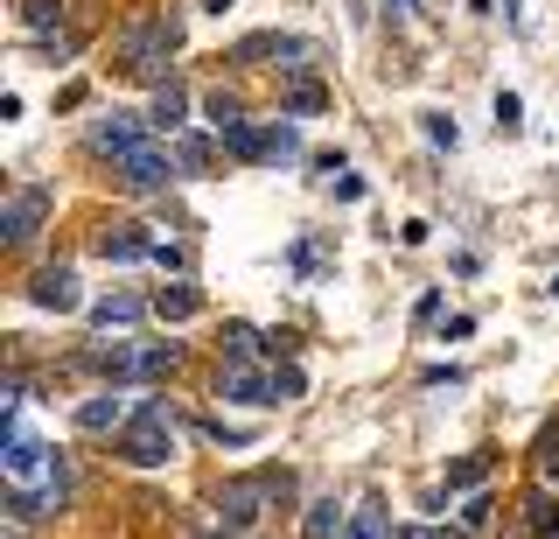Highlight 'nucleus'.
Listing matches in <instances>:
<instances>
[{"instance_id":"18","label":"nucleus","mask_w":559,"mask_h":539,"mask_svg":"<svg viewBox=\"0 0 559 539\" xmlns=\"http://www.w3.org/2000/svg\"><path fill=\"white\" fill-rule=\"evenodd\" d=\"M287 113H294V119H314V113H329V92H322L314 78H294V84H287Z\"/></svg>"},{"instance_id":"17","label":"nucleus","mask_w":559,"mask_h":539,"mask_svg":"<svg viewBox=\"0 0 559 539\" xmlns=\"http://www.w3.org/2000/svg\"><path fill=\"white\" fill-rule=\"evenodd\" d=\"M384 532H392V504H384V497H364L357 518L343 526V539H384Z\"/></svg>"},{"instance_id":"29","label":"nucleus","mask_w":559,"mask_h":539,"mask_svg":"<svg viewBox=\"0 0 559 539\" xmlns=\"http://www.w3.org/2000/svg\"><path fill=\"white\" fill-rule=\"evenodd\" d=\"M489 504H497L489 491H476V497L462 504V532H483V526H489Z\"/></svg>"},{"instance_id":"28","label":"nucleus","mask_w":559,"mask_h":539,"mask_svg":"<svg viewBox=\"0 0 559 539\" xmlns=\"http://www.w3.org/2000/svg\"><path fill=\"white\" fill-rule=\"evenodd\" d=\"M301 392H308L301 364H280V358H273V399H301Z\"/></svg>"},{"instance_id":"10","label":"nucleus","mask_w":559,"mask_h":539,"mask_svg":"<svg viewBox=\"0 0 559 539\" xmlns=\"http://www.w3.org/2000/svg\"><path fill=\"white\" fill-rule=\"evenodd\" d=\"M28 302L70 316V308H84V288H78V273H70V267H35L28 273Z\"/></svg>"},{"instance_id":"7","label":"nucleus","mask_w":559,"mask_h":539,"mask_svg":"<svg viewBox=\"0 0 559 539\" xmlns=\"http://www.w3.org/2000/svg\"><path fill=\"white\" fill-rule=\"evenodd\" d=\"M112 176L119 183H127V189H140V197H154V189H168L175 176H182V168H175V154L168 148H133V154H119V162H112Z\"/></svg>"},{"instance_id":"13","label":"nucleus","mask_w":559,"mask_h":539,"mask_svg":"<svg viewBox=\"0 0 559 539\" xmlns=\"http://www.w3.org/2000/svg\"><path fill=\"white\" fill-rule=\"evenodd\" d=\"M154 246H162V238H147V224H105L98 232V253L105 259H154Z\"/></svg>"},{"instance_id":"21","label":"nucleus","mask_w":559,"mask_h":539,"mask_svg":"<svg viewBox=\"0 0 559 539\" xmlns=\"http://www.w3.org/2000/svg\"><path fill=\"white\" fill-rule=\"evenodd\" d=\"M266 148H273V133H259V127H231V133H224V154H238V162H266Z\"/></svg>"},{"instance_id":"15","label":"nucleus","mask_w":559,"mask_h":539,"mask_svg":"<svg viewBox=\"0 0 559 539\" xmlns=\"http://www.w3.org/2000/svg\"><path fill=\"white\" fill-rule=\"evenodd\" d=\"M154 316H162V323H189V316H203V288H189V281L154 288Z\"/></svg>"},{"instance_id":"23","label":"nucleus","mask_w":559,"mask_h":539,"mask_svg":"<svg viewBox=\"0 0 559 539\" xmlns=\"http://www.w3.org/2000/svg\"><path fill=\"white\" fill-rule=\"evenodd\" d=\"M489 469H497V456H489V448H483V456H462V462H448V491H468V483H483Z\"/></svg>"},{"instance_id":"9","label":"nucleus","mask_w":559,"mask_h":539,"mask_svg":"<svg viewBox=\"0 0 559 539\" xmlns=\"http://www.w3.org/2000/svg\"><path fill=\"white\" fill-rule=\"evenodd\" d=\"M217 399H224V407H280V399H273V372H252V364H224V372H217Z\"/></svg>"},{"instance_id":"12","label":"nucleus","mask_w":559,"mask_h":539,"mask_svg":"<svg viewBox=\"0 0 559 539\" xmlns=\"http://www.w3.org/2000/svg\"><path fill=\"white\" fill-rule=\"evenodd\" d=\"M133 413H127V399L119 392H92V399H78V413H70V427L78 434H119Z\"/></svg>"},{"instance_id":"25","label":"nucleus","mask_w":559,"mask_h":539,"mask_svg":"<svg viewBox=\"0 0 559 539\" xmlns=\"http://www.w3.org/2000/svg\"><path fill=\"white\" fill-rule=\"evenodd\" d=\"M532 462H538V477L559 483V421H546V434H538V448H532Z\"/></svg>"},{"instance_id":"24","label":"nucleus","mask_w":559,"mask_h":539,"mask_svg":"<svg viewBox=\"0 0 559 539\" xmlns=\"http://www.w3.org/2000/svg\"><path fill=\"white\" fill-rule=\"evenodd\" d=\"M252 351H259V329L252 323H224V358H231V364H252Z\"/></svg>"},{"instance_id":"20","label":"nucleus","mask_w":559,"mask_h":539,"mask_svg":"<svg viewBox=\"0 0 559 539\" xmlns=\"http://www.w3.org/2000/svg\"><path fill=\"white\" fill-rule=\"evenodd\" d=\"M217 141H175V168H182V176H217Z\"/></svg>"},{"instance_id":"8","label":"nucleus","mask_w":559,"mask_h":539,"mask_svg":"<svg viewBox=\"0 0 559 539\" xmlns=\"http://www.w3.org/2000/svg\"><path fill=\"white\" fill-rule=\"evenodd\" d=\"M57 462H63V456H57L49 442H35L22 421L8 427V483H49V477H57Z\"/></svg>"},{"instance_id":"26","label":"nucleus","mask_w":559,"mask_h":539,"mask_svg":"<svg viewBox=\"0 0 559 539\" xmlns=\"http://www.w3.org/2000/svg\"><path fill=\"white\" fill-rule=\"evenodd\" d=\"M489 113H497V133H524V98L518 92H497V106H489Z\"/></svg>"},{"instance_id":"2","label":"nucleus","mask_w":559,"mask_h":539,"mask_svg":"<svg viewBox=\"0 0 559 539\" xmlns=\"http://www.w3.org/2000/svg\"><path fill=\"white\" fill-rule=\"evenodd\" d=\"M175 427H182L175 399L154 392L147 407H133V421L112 434V456L127 462V469H168V456H175Z\"/></svg>"},{"instance_id":"34","label":"nucleus","mask_w":559,"mask_h":539,"mask_svg":"<svg viewBox=\"0 0 559 539\" xmlns=\"http://www.w3.org/2000/svg\"><path fill=\"white\" fill-rule=\"evenodd\" d=\"M399 539H468V532H454V526L441 532V526H433V532H399Z\"/></svg>"},{"instance_id":"5","label":"nucleus","mask_w":559,"mask_h":539,"mask_svg":"<svg viewBox=\"0 0 559 539\" xmlns=\"http://www.w3.org/2000/svg\"><path fill=\"white\" fill-rule=\"evenodd\" d=\"M57 218V189H43V183H22L8 203H0V246L8 253H22V246H35V232Z\"/></svg>"},{"instance_id":"31","label":"nucleus","mask_w":559,"mask_h":539,"mask_svg":"<svg viewBox=\"0 0 559 539\" xmlns=\"http://www.w3.org/2000/svg\"><path fill=\"white\" fill-rule=\"evenodd\" d=\"M427 141H441V148H454L462 133H454V119L448 113H427Z\"/></svg>"},{"instance_id":"11","label":"nucleus","mask_w":559,"mask_h":539,"mask_svg":"<svg viewBox=\"0 0 559 539\" xmlns=\"http://www.w3.org/2000/svg\"><path fill=\"white\" fill-rule=\"evenodd\" d=\"M84 148H92V154H105V162H119V154L147 148V127H140L133 113H112V119H98V127L84 133Z\"/></svg>"},{"instance_id":"33","label":"nucleus","mask_w":559,"mask_h":539,"mask_svg":"<svg viewBox=\"0 0 559 539\" xmlns=\"http://www.w3.org/2000/svg\"><path fill=\"white\" fill-rule=\"evenodd\" d=\"M384 14H392V28H399V22L413 14V0H384Z\"/></svg>"},{"instance_id":"16","label":"nucleus","mask_w":559,"mask_h":539,"mask_svg":"<svg viewBox=\"0 0 559 539\" xmlns=\"http://www.w3.org/2000/svg\"><path fill=\"white\" fill-rule=\"evenodd\" d=\"M154 302H140V294H105V302H92V323L98 329H127V323H140Z\"/></svg>"},{"instance_id":"3","label":"nucleus","mask_w":559,"mask_h":539,"mask_svg":"<svg viewBox=\"0 0 559 539\" xmlns=\"http://www.w3.org/2000/svg\"><path fill=\"white\" fill-rule=\"evenodd\" d=\"M175 43H182V14H147L119 36V71L140 78V84H168L175 78Z\"/></svg>"},{"instance_id":"4","label":"nucleus","mask_w":559,"mask_h":539,"mask_svg":"<svg viewBox=\"0 0 559 539\" xmlns=\"http://www.w3.org/2000/svg\"><path fill=\"white\" fill-rule=\"evenodd\" d=\"M266 497L287 512V497H294V469H252V477H231V483H217V518H224V532H252L259 526V512H266Z\"/></svg>"},{"instance_id":"36","label":"nucleus","mask_w":559,"mask_h":539,"mask_svg":"<svg viewBox=\"0 0 559 539\" xmlns=\"http://www.w3.org/2000/svg\"><path fill=\"white\" fill-rule=\"evenodd\" d=\"M8 539H22V526H14V518H8Z\"/></svg>"},{"instance_id":"30","label":"nucleus","mask_w":559,"mask_h":539,"mask_svg":"<svg viewBox=\"0 0 559 539\" xmlns=\"http://www.w3.org/2000/svg\"><path fill=\"white\" fill-rule=\"evenodd\" d=\"M301 154V133L294 127H273V148H266V162H294Z\"/></svg>"},{"instance_id":"1","label":"nucleus","mask_w":559,"mask_h":539,"mask_svg":"<svg viewBox=\"0 0 559 539\" xmlns=\"http://www.w3.org/2000/svg\"><path fill=\"white\" fill-rule=\"evenodd\" d=\"M98 378H112V386H168L175 372H182V343L175 337H154V343H92L84 351Z\"/></svg>"},{"instance_id":"14","label":"nucleus","mask_w":559,"mask_h":539,"mask_svg":"<svg viewBox=\"0 0 559 539\" xmlns=\"http://www.w3.org/2000/svg\"><path fill=\"white\" fill-rule=\"evenodd\" d=\"M182 119H189V92H182V78L154 84V98H147V127H154V133H182Z\"/></svg>"},{"instance_id":"32","label":"nucleus","mask_w":559,"mask_h":539,"mask_svg":"<svg viewBox=\"0 0 559 539\" xmlns=\"http://www.w3.org/2000/svg\"><path fill=\"white\" fill-rule=\"evenodd\" d=\"M266 351L273 358H294V351H301V337H294V329H266Z\"/></svg>"},{"instance_id":"27","label":"nucleus","mask_w":559,"mask_h":539,"mask_svg":"<svg viewBox=\"0 0 559 539\" xmlns=\"http://www.w3.org/2000/svg\"><path fill=\"white\" fill-rule=\"evenodd\" d=\"M22 22L28 28H63V0H22Z\"/></svg>"},{"instance_id":"37","label":"nucleus","mask_w":559,"mask_h":539,"mask_svg":"<svg viewBox=\"0 0 559 539\" xmlns=\"http://www.w3.org/2000/svg\"><path fill=\"white\" fill-rule=\"evenodd\" d=\"M217 539H231V532H217Z\"/></svg>"},{"instance_id":"22","label":"nucleus","mask_w":559,"mask_h":539,"mask_svg":"<svg viewBox=\"0 0 559 539\" xmlns=\"http://www.w3.org/2000/svg\"><path fill=\"white\" fill-rule=\"evenodd\" d=\"M203 113H210V127H217V133H231V127H245V106H238V92H224V84H217V92L203 98Z\"/></svg>"},{"instance_id":"19","label":"nucleus","mask_w":559,"mask_h":539,"mask_svg":"<svg viewBox=\"0 0 559 539\" xmlns=\"http://www.w3.org/2000/svg\"><path fill=\"white\" fill-rule=\"evenodd\" d=\"M301 539H343V512H336V497H314V504H308Z\"/></svg>"},{"instance_id":"35","label":"nucleus","mask_w":559,"mask_h":539,"mask_svg":"<svg viewBox=\"0 0 559 539\" xmlns=\"http://www.w3.org/2000/svg\"><path fill=\"white\" fill-rule=\"evenodd\" d=\"M197 8H210V14H224V8H231V0H197Z\"/></svg>"},{"instance_id":"6","label":"nucleus","mask_w":559,"mask_h":539,"mask_svg":"<svg viewBox=\"0 0 559 539\" xmlns=\"http://www.w3.org/2000/svg\"><path fill=\"white\" fill-rule=\"evenodd\" d=\"M231 57H238V63H280L287 78H308V71H314V43H308V36H280V28H259V36H245Z\"/></svg>"}]
</instances>
